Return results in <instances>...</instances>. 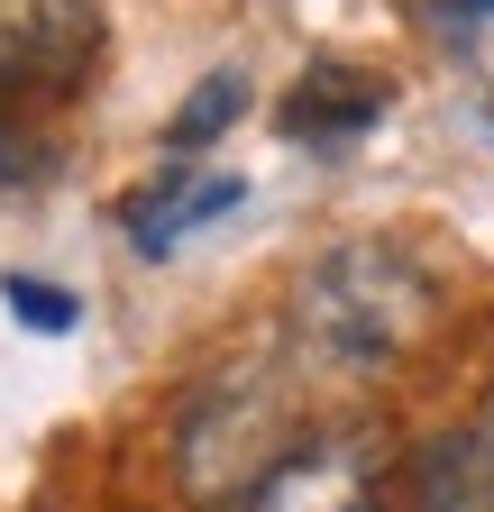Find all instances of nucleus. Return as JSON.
Returning <instances> with one entry per match:
<instances>
[{
	"label": "nucleus",
	"instance_id": "nucleus-4",
	"mask_svg": "<svg viewBox=\"0 0 494 512\" xmlns=\"http://www.w3.org/2000/svg\"><path fill=\"white\" fill-rule=\"evenodd\" d=\"M376 448L366 439H302L238 512H376Z\"/></svg>",
	"mask_w": 494,
	"mask_h": 512
},
{
	"label": "nucleus",
	"instance_id": "nucleus-1",
	"mask_svg": "<svg viewBox=\"0 0 494 512\" xmlns=\"http://www.w3.org/2000/svg\"><path fill=\"white\" fill-rule=\"evenodd\" d=\"M430 330H440V275L385 238H348L293 284V339L339 375L403 366Z\"/></svg>",
	"mask_w": 494,
	"mask_h": 512
},
{
	"label": "nucleus",
	"instance_id": "nucleus-3",
	"mask_svg": "<svg viewBox=\"0 0 494 512\" xmlns=\"http://www.w3.org/2000/svg\"><path fill=\"white\" fill-rule=\"evenodd\" d=\"M92 46H101L92 0H0V101L83 83Z\"/></svg>",
	"mask_w": 494,
	"mask_h": 512
},
{
	"label": "nucleus",
	"instance_id": "nucleus-2",
	"mask_svg": "<svg viewBox=\"0 0 494 512\" xmlns=\"http://www.w3.org/2000/svg\"><path fill=\"white\" fill-rule=\"evenodd\" d=\"M312 439L293 412V384L275 357H238L220 384H202L193 412H183V485H193L202 503H247L293 448Z\"/></svg>",
	"mask_w": 494,
	"mask_h": 512
},
{
	"label": "nucleus",
	"instance_id": "nucleus-7",
	"mask_svg": "<svg viewBox=\"0 0 494 512\" xmlns=\"http://www.w3.org/2000/svg\"><path fill=\"white\" fill-rule=\"evenodd\" d=\"M238 202H247L238 174H156L138 202H129V238H138V256H174L193 229L229 220Z\"/></svg>",
	"mask_w": 494,
	"mask_h": 512
},
{
	"label": "nucleus",
	"instance_id": "nucleus-5",
	"mask_svg": "<svg viewBox=\"0 0 494 512\" xmlns=\"http://www.w3.org/2000/svg\"><path fill=\"white\" fill-rule=\"evenodd\" d=\"M403 512H494V430H440L403 467Z\"/></svg>",
	"mask_w": 494,
	"mask_h": 512
},
{
	"label": "nucleus",
	"instance_id": "nucleus-6",
	"mask_svg": "<svg viewBox=\"0 0 494 512\" xmlns=\"http://www.w3.org/2000/svg\"><path fill=\"white\" fill-rule=\"evenodd\" d=\"M385 83L376 74H357V64H312V74L293 83L284 101V138L293 147H339V138H366V128L385 119Z\"/></svg>",
	"mask_w": 494,
	"mask_h": 512
},
{
	"label": "nucleus",
	"instance_id": "nucleus-9",
	"mask_svg": "<svg viewBox=\"0 0 494 512\" xmlns=\"http://www.w3.org/2000/svg\"><path fill=\"white\" fill-rule=\"evenodd\" d=\"M0 302H10L28 330H46V339H55V330H74V311H83L65 284H37V275H0Z\"/></svg>",
	"mask_w": 494,
	"mask_h": 512
},
{
	"label": "nucleus",
	"instance_id": "nucleus-8",
	"mask_svg": "<svg viewBox=\"0 0 494 512\" xmlns=\"http://www.w3.org/2000/svg\"><path fill=\"white\" fill-rule=\"evenodd\" d=\"M238 110H247V83H238V74L193 83V101H183V110H174V128H165V147H174V156H183V147H211Z\"/></svg>",
	"mask_w": 494,
	"mask_h": 512
},
{
	"label": "nucleus",
	"instance_id": "nucleus-10",
	"mask_svg": "<svg viewBox=\"0 0 494 512\" xmlns=\"http://www.w3.org/2000/svg\"><path fill=\"white\" fill-rule=\"evenodd\" d=\"M485 430H494V394H485Z\"/></svg>",
	"mask_w": 494,
	"mask_h": 512
}]
</instances>
